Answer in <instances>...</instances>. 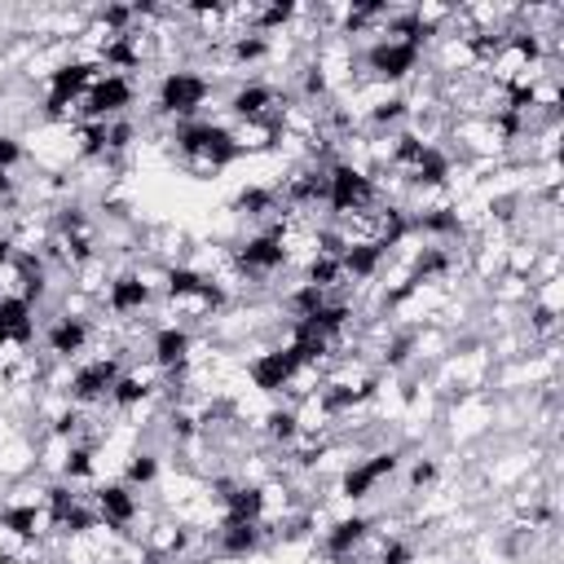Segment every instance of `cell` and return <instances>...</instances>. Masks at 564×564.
Listing matches in <instances>:
<instances>
[{
    "label": "cell",
    "instance_id": "cell-1",
    "mask_svg": "<svg viewBox=\"0 0 564 564\" xmlns=\"http://www.w3.org/2000/svg\"><path fill=\"white\" fill-rule=\"evenodd\" d=\"M375 181L370 172L352 167V163H330L326 167V216H352L375 207Z\"/></svg>",
    "mask_w": 564,
    "mask_h": 564
},
{
    "label": "cell",
    "instance_id": "cell-2",
    "mask_svg": "<svg viewBox=\"0 0 564 564\" xmlns=\"http://www.w3.org/2000/svg\"><path fill=\"white\" fill-rule=\"evenodd\" d=\"M154 304H159L154 286L141 282L132 269H119V273L110 278V286H106V295H101V313H106V317H141V313H150Z\"/></svg>",
    "mask_w": 564,
    "mask_h": 564
},
{
    "label": "cell",
    "instance_id": "cell-3",
    "mask_svg": "<svg viewBox=\"0 0 564 564\" xmlns=\"http://www.w3.org/2000/svg\"><path fill=\"white\" fill-rule=\"evenodd\" d=\"M22 167H26V141L0 128V172H22Z\"/></svg>",
    "mask_w": 564,
    "mask_h": 564
}]
</instances>
